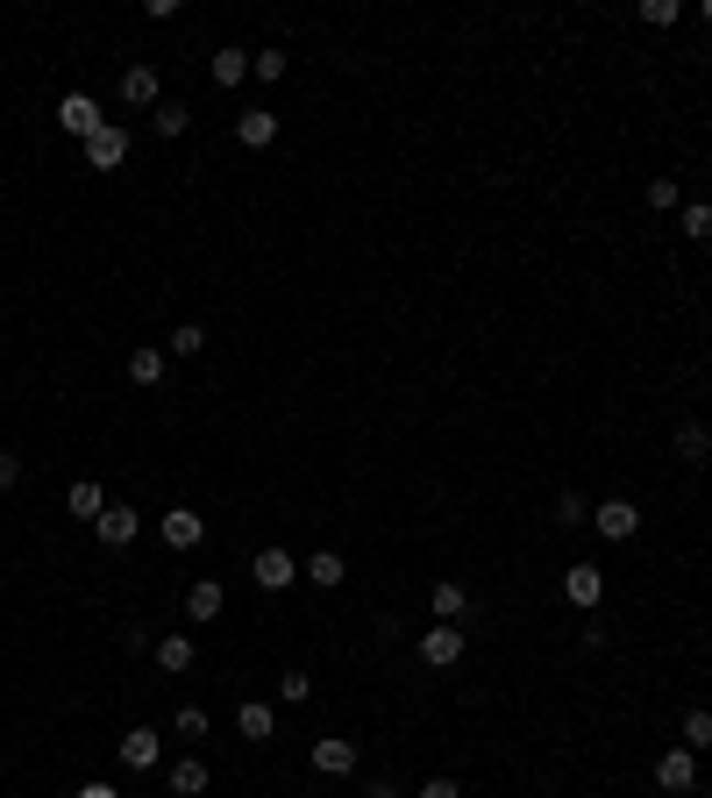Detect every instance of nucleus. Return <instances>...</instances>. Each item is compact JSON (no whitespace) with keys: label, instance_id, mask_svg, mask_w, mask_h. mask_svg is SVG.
<instances>
[{"label":"nucleus","instance_id":"nucleus-8","mask_svg":"<svg viewBox=\"0 0 712 798\" xmlns=\"http://www.w3.org/2000/svg\"><path fill=\"white\" fill-rule=\"evenodd\" d=\"M157 535H164V549H200V542H207V521L193 514V506H172V514L157 521Z\"/></svg>","mask_w":712,"mask_h":798},{"label":"nucleus","instance_id":"nucleus-30","mask_svg":"<svg viewBox=\"0 0 712 798\" xmlns=\"http://www.w3.org/2000/svg\"><path fill=\"white\" fill-rule=\"evenodd\" d=\"M200 350H207V328H200V321L172 328V357H200Z\"/></svg>","mask_w":712,"mask_h":798},{"label":"nucleus","instance_id":"nucleus-9","mask_svg":"<svg viewBox=\"0 0 712 798\" xmlns=\"http://www.w3.org/2000/svg\"><path fill=\"white\" fill-rule=\"evenodd\" d=\"M235 143L242 150H271V143H278V114H271V108H242L235 114Z\"/></svg>","mask_w":712,"mask_h":798},{"label":"nucleus","instance_id":"nucleus-21","mask_svg":"<svg viewBox=\"0 0 712 798\" xmlns=\"http://www.w3.org/2000/svg\"><path fill=\"white\" fill-rule=\"evenodd\" d=\"M677 229H684L691 243H705V236H712V200H684V207H677Z\"/></svg>","mask_w":712,"mask_h":798},{"label":"nucleus","instance_id":"nucleus-1","mask_svg":"<svg viewBox=\"0 0 712 798\" xmlns=\"http://www.w3.org/2000/svg\"><path fill=\"white\" fill-rule=\"evenodd\" d=\"M79 157L94 164V172H121V164H129V129H121V122H100V129L79 143Z\"/></svg>","mask_w":712,"mask_h":798},{"label":"nucleus","instance_id":"nucleus-17","mask_svg":"<svg viewBox=\"0 0 712 798\" xmlns=\"http://www.w3.org/2000/svg\"><path fill=\"white\" fill-rule=\"evenodd\" d=\"M235 728L250 734V742H271V734H278V713H271L264 699H242V706H235Z\"/></svg>","mask_w":712,"mask_h":798},{"label":"nucleus","instance_id":"nucleus-2","mask_svg":"<svg viewBox=\"0 0 712 798\" xmlns=\"http://www.w3.org/2000/svg\"><path fill=\"white\" fill-rule=\"evenodd\" d=\"M592 528L605 542H634V535H642V506H634V500H599L592 506Z\"/></svg>","mask_w":712,"mask_h":798},{"label":"nucleus","instance_id":"nucleus-14","mask_svg":"<svg viewBox=\"0 0 712 798\" xmlns=\"http://www.w3.org/2000/svg\"><path fill=\"white\" fill-rule=\"evenodd\" d=\"M299 578H307V584H321V592H336V584H342V578H350V564H342V556H336V549H314V556H307V564H299Z\"/></svg>","mask_w":712,"mask_h":798},{"label":"nucleus","instance_id":"nucleus-7","mask_svg":"<svg viewBox=\"0 0 712 798\" xmlns=\"http://www.w3.org/2000/svg\"><path fill=\"white\" fill-rule=\"evenodd\" d=\"M656 785H662V791H677V798L699 791V748H670V756L656 763Z\"/></svg>","mask_w":712,"mask_h":798},{"label":"nucleus","instance_id":"nucleus-38","mask_svg":"<svg viewBox=\"0 0 712 798\" xmlns=\"http://www.w3.org/2000/svg\"><path fill=\"white\" fill-rule=\"evenodd\" d=\"M699 22H705V29H712V0H699Z\"/></svg>","mask_w":712,"mask_h":798},{"label":"nucleus","instance_id":"nucleus-20","mask_svg":"<svg viewBox=\"0 0 712 798\" xmlns=\"http://www.w3.org/2000/svg\"><path fill=\"white\" fill-rule=\"evenodd\" d=\"M150 129H157V135H186L193 129V108H186V100H157V108H150Z\"/></svg>","mask_w":712,"mask_h":798},{"label":"nucleus","instance_id":"nucleus-19","mask_svg":"<svg viewBox=\"0 0 712 798\" xmlns=\"http://www.w3.org/2000/svg\"><path fill=\"white\" fill-rule=\"evenodd\" d=\"M428 606H435V621H463V613H471V592H463V584H435V592H428Z\"/></svg>","mask_w":712,"mask_h":798},{"label":"nucleus","instance_id":"nucleus-11","mask_svg":"<svg viewBox=\"0 0 712 798\" xmlns=\"http://www.w3.org/2000/svg\"><path fill=\"white\" fill-rule=\"evenodd\" d=\"M157 100H164V86H157V72H150V65L121 72V108H157Z\"/></svg>","mask_w":712,"mask_h":798},{"label":"nucleus","instance_id":"nucleus-27","mask_svg":"<svg viewBox=\"0 0 712 798\" xmlns=\"http://www.w3.org/2000/svg\"><path fill=\"white\" fill-rule=\"evenodd\" d=\"M648 207H656V215H677V207H684L677 178H648Z\"/></svg>","mask_w":712,"mask_h":798},{"label":"nucleus","instance_id":"nucleus-24","mask_svg":"<svg viewBox=\"0 0 712 798\" xmlns=\"http://www.w3.org/2000/svg\"><path fill=\"white\" fill-rule=\"evenodd\" d=\"M677 457H684V463H705L712 457V435L699 428V420H684V428H677Z\"/></svg>","mask_w":712,"mask_h":798},{"label":"nucleus","instance_id":"nucleus-3","mask_svg":"<svg viewBox=\"0 0 712 798\" xmlns=\"http://www.w3.org/2000/svg\"><path fill=\"white\" fill-rule=\"evenodd\" d=\"M250 578L264 584V592H293V584H299V556L293 549H256Z\"/></svg>","mask_w":712,"mask_h":798},{"label":"nucleus","instance_id":"nucleus-29","mask_svg":"<svg viewBox=\"0 0 712 798\" xmlns=\"http://www.w3.org/2000/svg\"><path fill=\"white\" fill-rule=\"evenodd\" d=\"M278 699H285V706H307V699H314V677H307V670H285V677H278Z\"/></svg>","mask_w":712,"mask_h":798},{"label":"nucleus","instance_id":"nucleus-23","mask_svg":"<svg viewBox=\"0 0 712 798\" xmlns=\"http://www.w3.org/2000/svg\"><path fill=\"white\" fill-rule=\"evenodd\" d=\"M157 670H172V677L193 670V635H164L157 642Z\"/></svg>","mask_w":712,"mask_h":798},{"label":"nucleus","instance_id":"nucleus-15","mask_svg":"<svg viewBox=\"0 0 712 798\" xmlns=\"http://www.w3.org/2000/svg\"><path fill=\"white\" fill-rule=\"evenodd\" d=\"M164 785H172V798H200L207 791V763L200 756H178L172 770H164Z\"/></svg>","mask_w":712,"mask_h":798},{"label":"nucleus","instance_id":"nucleus-34","mask_svg":"<svg viewBox=\"0 0 712 798\" xmlns=\"http://www.w3.org/2000/svg\"><path fill=\"white\" fill-rule=\"evenodd\" d=\"M414 798H463V785H457V777H428Z\"/></svg>","mask_w":712,"mask_h":798},{"label":"nucleus","instance_id":"nucleus-6","mask_svg":"<svg viewBox=\"0 0 712 798\" xmlns=\"http://www.w3.org/2000/svg\"><path fill=\"white\" fill-rule=\"evenodd\" d=\"M563 599H570L578 613H592L599 599H605V570H599V564H570V570H563Z\"/></svg>","mask_w":712,"mask_h":798},{"label":"nucleus","instance_id":"nucleus-5","mask_svg":"<svg viewBox=\"0 0 712 798\" xmlns=\"http://www.w3.org/2000/svg\"><path fill=\"white\" fill-rule=\"evenodd\" d=\"M463 649H471V635H463V627H428V635H420V664H428V670L463 664Z\"/></svg>","mask_w":712,"mask_h":798},{"label":"nucleus","instance_id":"nucleus-36","mask_svg":"<svg viewBox=\"0 0 712 798\" xmlns=\"http://www.w3.org/2000/svg\"><path fill=\"white\" fill-rule=\"evenodd\" d=\"M72 798H121V791H114V785H100V777H94V785H79Z\"/></svg>","mask_w":712,"mask_h":798},{"label":"nucleus","instance_id":"nucleus-4","mask_svg":"<svg viewBox=\"0 0 712 798\" xmlns=\"http://www.w3.org/2000/svg\"><path fill=\"white\" fill-rule=\"evenodd\" d=\"M100 122H108V114H100V100H94V94H65V100H57V129H65L72 143H86V135H94Z\"/></svg>","mask_w":712,"mask_h":798},{"label":"nucleus","instance_id":"nucleus-31","mask_svg":"<svg viewBox=\"0 0 712 798\" xmlns=\"http://www.w3.org/2000/svg\"><path fill=\"white\" fill-rule=\"evenodd\" d=\"M172 728H178V742H200V734H207V713H200V706H178Z\"/></svg>","mask_w":712,"mask_h":798},{"label":"nucleus","instance_id":"nucleus-16","mask_svg":"<svg viewBox=\"0 0 712 798\" xmlns=\"http://www.w3.org/2000/svg\"><path fill=\"white\" fill-rule=\"evenodd\" d=\"M65 506H72V521H100V514H108V492H100L94 478H72Z\"/></svg>","mask_w":712,"mask_h":798},{"label":"nucleus","instance_id":"nucleus-32","mask_svg":"<svg viewBox=\"0 0 712 798\" xmlns=\"http://www.w3.org/2000/svg\"><path fill=\"white\" fill-rule=\"evenodd\" d=\"M556 521H563V528H584V521H592V506H584V492H563V500H556Z\"/></svg>","mask_w":712,"mask_h":798},{"label":"nucleus","instance_id":"nucleus-33","mask_svg":"<svg viewBox=\"0 0 712 798\" xmlns=\"http://www.w3.org/2000/svg\"><path fill=\"white\" fill-rule=\"evenodd\" d=\"M677 14H684V8H677V0H642V22H648V29H670Z\"/></svg>","mask_w":712,"mask_h":798},{"label":"nucleus","instance_id":"nucleus-10","mask_svg":"<svg viewBox=\"0 0 712 798\" xmlns=\"http://www.w3.org/2000/svg\"><path fill=\"white\" fill-rule=\"evenodd\" d=\"M94 535L108 542V549H129V542L143 535V514H135V506H108V514L94 521Z\"/></svg>","mask_w":712,"mask_h":798},{"label":"nucleus","instance_id":"nucleus-25","mask_svg":"<svg viewBox=\"0 0 712 798\" xmlns=\"http://www.w3.org/2000/svg\"><path fill=\"white\" fill-rule=\"evenodd\" d=\"M207 72H215V86H242V79H250V57H242V51H215V65H207Z\"/></svg>","mask_w":712,"mask_h":798},{"label":"nucleus","instance_id":"nucleus-35","mask_svg":"<svg viewBox=\"0 0 712 798\" xmlns=\"http://www.w3.org/2000/svg\"><path fill=\"white\" fill-rule=\"evenodd\" d=\"M14 478H22V457H14V449H0V492H14Z\"/></svg>","mask_w":712,"mask_h":798},{"label":"nucleus","instance_id":"nucleus-28","mask_svg":"<svg viewBox=\"0 0 712 798\" xmlns=\"http://www.w3.org/2000/svg\"><path fill=\"white\" fill-rule=\"evenodd\" d=\"M684 748H712V713H705V706H691V713H684Z\"/></svg>","mask_w":712,"mask_h":798},{"label":"nucleus","instance_id":"nucleus-22","mask_svg":"<svg viewBox=\"0 0 712 798\" xmlns=\"http://www.w3.org/2000/svg\"><path fill=\"white\" fill-rule=\"evenodd\" d=\"M157 379H164V350H150V342L129 350V385H157Z\"/></svg>","mask_w":712,"mask_h":798},{"label":"nucleus","instance_id":"nucleus-18","mask_svg":"<svg viewBox=\"0 0 712 798\" xmlns=\"http://www.w3.org/2000/svg\"><path fill=\"white\" fill-rule=\"evenodd\" d=\"M221 599H229V592H221L215 578H193V584H186V621H215Z\"/></svg>","mask_w":712,"mask_h":798},{"label":"nucleus","instance_id":"nucleus-12","mask_svg":"<svg viewBox=\"0 0 712 798\" xmlns=\"http://www.w3.org/2000/svg\"><path fill=\"white\" fill-rule=\"evenodd\" d=\"M157 756H164L157 728H129L121 734V763H129V770H157Z\"/></svg>","mask_w":712,"mask_h":798},{"label":"nucleus","instance_id":"nucleus-37","mask_svg":"<svg viewBox=\"0 0 712 798\" xmlns=\"http://www.w3.org/2000/svg\"><path fill=\"white\" fill-rule=\"evenodd\" d=\"M363 798H399V791H392V785H385V777H377V785H363Z\"/></svg>","mask_w":712,"mask_h":798},{"label":"nucleus","instance_id":"nucleus-26","mask_svg":"<svg viewBox=\"0 0 712 798\" xmlns=\"http://www.w3.org/2000/svg\"><path fill=\"white\" fill-rule=\"evenodd\" d=\"M250 72H256V79H271V86H278L285 72H293V57H285V51H250Z\"/></svg>","mask_w":712,"mask_h":798},{"label":"nucleus","instance_id":"nucleus-13","mask_svg":"<svg viewBox=\"0 0 712 798\" xmlns=\"http://www.w3.org/2000/svg\"><path fill=\"white\" fill-rule=\"evenodd\" d=\"M314 770H321V777H350L357 770V742H342V734L314 742Z\"/></svg>","mask_w":712,"mask_h":798}]
</instances>
